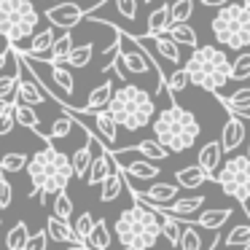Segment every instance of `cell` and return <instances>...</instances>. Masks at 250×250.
<instances>
[{"instance_id": "91938a15", "label": "cell", "mask_w": 250, "mask_h": 250, "mask_svg": "<svg viewBox=\"0 0 250 250\" xmlns=\"http://www.w3.org/2000/svg\"><path fill=\"white\" fill-rule=\"evenodd\" d=\"M97 3H105V0H97Z\"/></svg>"}, {"instance_id": "8fae6325", "label": "cell", "mask_w": 250, "mask_h": 250, "mask_svg": "<svg viewBox=\"0 0 250 250\" xmlns=\"http://www.w3.org/2000/svg\"><path fill=\"white\" fill-rule=\"evenodd\" d=\"M137 41H140V46H146L148 54H159V57H164V60L172 62L175 67L180 65V60H183L180 43H175V41L169 38L167 33H162V35H137Z\"/></svg>"}, {"instance_id": "681fc988", "label": "cell", "mask_w": 250, "mask_h": 250, "mask_svg": "<svg viewBox=\"0 0 250 250\" xmlns=\"http://www.w3.org/2000/svg\"><path fill=\"white\" fill-rule=\"evenodd\" d=\"M14 126H17V116H14V110H8V113H0V137L8 135Z\"/></svg>"}, {"instance_id": "74e56055", "label": "cell", "mask_w": 250, "mask_h": 250, "mask_svg": "<svg viewBox=\"0 0 250 250\" xmlns=\"http://www.w3.org/2000/svg\"><path fill=\"white\" fill-rule=\"evenodd\" d=\"M188 83H191V78H188V70H186V67H175V70H169V76H167L169 94H175V97H178V94L188 86Z\"/></svg>"}, {"instance_id": "277c9868", "label": "cell", "mask_w": 250, "mask_h": 250, "mask_svg": "<svg viewBox=\"0 0 250 250\" xmlns=\"http://www.w3.org/2000/svg\"><path fill=\"white\" fill-rule=\"evenodd\" d=\"M186 70L194 86L212 94H221L231 81V60L223 51V46H196L186 62Z\"/></svg>"}, {"instance_id": "60d3db41", "label": "cell", "mask_w": 250, "mask_h": 250, "mask_svg": "<svg viewBox=\"0 0 250 250\" xmlns=\"http://www.w3.org/2000/svg\"><path fill=\"white\" fill-rule=\"evenodd\" d=\"M27 162H30V156L14 151V153H6V156L0 159V169L3 172H22V169H27Z\"/></svg>"}, {"instance_id": "484cf974", "label": "cell", "mask_w": 250, "mask_h": 250, "mask_svg": "<svg viewBox=\"0 0 250 250\" xmlns=\"http://www.w3.org/2000/svg\"><path fill=\"white\" fill-rule=\"evenodd\" d=\"M14 116H17V124H22V126H27V129H33V132H38L41 137H46L43 132H41V116L33 110V105H27V103H14Z\"/></svg>"}, {"instance_id": "5bb4252c", "label": "cell", "mask_w": 250, "mask_h": 250, "mask_svg": "<svg viewBox=\"0 0 250 250\" xmlns=\"http://www.w3.org/2000/svg\"><path fill=\"white\" fill-rule=\"evenodd\" d=\"M116 169H121L119 162H116V156L110 153V148H103V151L94 153L92 167H89V172H86V183L89 186H103V180L108 178L110 172H116Z\"/></svg>"}, {"instance_id": "c3c4849f", "label": "cell", "mask_w": 250, "mask_h": 250, "mask_svg": "<svg viewBox=\"0 0 250 250\" xmlns=\"http://www.w3.org/2000/svg\"><path fill=\"white\" fill-rule=\"evenodd\" d=\"M11 199H14V188L6 178H0V210L11 207Z\"/></svg>"}, {"instance_id": "3957f363", "label": "cell", "mask_w": 250, "mask_h": 250, "mask_svg": "<svg viewBox=\"0 0 250 250\" xmlns=\"http://www.w3.org/2000/svg\"><path fill=\"white\" fill-rule=\"evenodd\" d=\"M151 126H153V137L164 148H169V153L188 151L202 135V124L196 121V116L191 110L180 108L178 103H169L164 110H159L153 116Z\"/></svg>"}, {"instance_id": "7dc6e473", "label": "cell", "mask_w": 250, "mask_h": 250, "mask_svg": "<svg viewBox=\"0 0 250 250\" xmlns=\"http://www.w3.org/2000/svg\"><path fill=\"white\" fill-rule=\"evenodd\" d=\"M49 248V231H38V234H30L27 245H24V250H46Z\"/></svg>"}, {"instance_id": "816d5d0a", "label": "cell", "mask_w": 250, "mask_h": 250, "mask_svg": "<svg viewBox=\"0 0 250 250\" xmlns=\"http://www.w3.org/2000/svg\"><path fill=\"white\" fill-rule=\"evenodd\" d=\"M229 0H202V6L205 8H221V6H226Z\"/></svg>"}, {"instance_id": "d6a6232c", "label": "cell", "mask_w": 250, "mask_h": 250, "mask_svg": "<svg viewBox=\"0 0 250 250\" xmlns=\"http://www.w3.org/2000/svg\"><path fill=\"white\" fill-rule=\"evenodd\" d=\"M27 239H30V231H27V223H24V221L14 223V226L8 229V234H6V245H8V250H24Z\"/></svg>"}, {"instance_id": "f5cc1de1", "label": "cell", "mask_w": 250, "mask_h": 250, "mask_svg": "<svg viewBox=\"0 0 250 250\" xmlns=\"http://www.w3.org/2000/svg\"><path fill=\"white\" fill-rule=\"evenodd\" d=\"M11 60V49H6V51H0V70H3V65Z\"/></svg>"}, {"instance_id": "f546056e", "label": "cell", "mask_w": 250, "mask_h": 250, "mask_svg": "<svg viewBox=\"0 0 250 250\" xmlns=\"http://www.w3.org/2000/svg\"><path fill=\"white\" fill-rule=\"evenodd\" d=\"M73 49H76V43H73V33H70V30H65V33L54 41V46H51L49 62H67V57H70Z\"/></svg>"}, {"instance_id": "cb8c5ba5", "label": "cell", "mask_w": 250, "mask_h": 250, "mask_svg": "<svg viewBox=\"0 0 250 250\" xmlns=\"http://www.w3.org/2000/svg\"><path fill=\"white\" fill-rule=\"evenodd\" d=\"M175 180H178L180 188H199V186H205L207 180H212V178L199 167V164H191V167L178 169V172H175Z\"/></svg>"}, {"instance_id": "f907efd6", "label": "cell", "mask_w": 250, "mask_h": 250, "mask_svg": "<svg viewBox=\"0 0 250 250\" xmlns=\"http://www.w3.org/2000/svg\"><path fill=\"white\" fill-rule=\"evenodd\" d=\"M14 103H17V97H0V113L14 110Z\"/></svg>"}, {"instance_id": "11a10c76", "label": "cell", "mask_w": 250, "mask_h": 250, "mask_svg": "<svg viewBox=\"0 0 250 250\" xmlns=\"http://www.w3.org/2000/svg\"><path fill=\"white\" fill-rule=\"evenodd\" d=\"M46 3H49V6H54V3H57V0H46Z\"/></svg>"}, {"instance_id": "7bdbcfd3", "label": "cell", "mask_w": 250, "mask_h": 250, "mask_svg": "<svg viewBox=\"0 0 250 250\" xmlns=\"http://www.w3.org/2000/svg\"><path fill=\"white\" fill-rule=\"evenodd\" d=\"M169 14H172V22H188V17L194 14V0H172Z\"/></svg>"}, {"instance_id": "836d02e7", "label": "cell", "mask_w": 250, "mask_h": 250, "mask_svg": "<svg viewBox=\"0 0 250 250\" xmlns=\"http://www.w3.org/2000/svg\"><path fill=\"white\" fill-rule=\"evenodd\" d=\"M180 250H210L205 248V239L196 231L194 223H183V237H180Z\"/></svg>"}, {"instance_id": "e575fe53", "label": "cell", "mask_w": 250, "mask_h": 250, "mask_svg": "<svg viewBox=\"0 0 250 250\" xmlns=\"http://www.w3.org/2000/svg\"><path fill=\"white\" fill-rule=\"evenodd\" d=\"M137 151L143 153L146 159H151V162H162V159H167L169 156V148H164L162 143L153 137V140H143V143H137Z\"/></svg>"}, {"instance_id": "ac0fdd59", "label": "cell", "mask_w": 250, "mask_h": 250, "mask_svg": "<svg viewBox=\"0 0 250 250\" xmlns=\"http://www.w3.org/2000/svg\"><path fill=\"white\" fill-rule=\"evenodd\" d=\"M202 207H205V196L196 194V196H178L169 205L159 207V212H167V215H175V218H188L194 212H202Z\"/></svg>"}, {"instance_id": "ee69618b", "label": "cell", "mask_w": 250, "mask_h": 250, "mask_svg": "<svg viewBox=\"0 0 250 250\" xmlns=\"http://www.w3.org/2000/svg\"><path fill=\"white\" fill-rule=\"evenodd\" d=\"M73 229H76L78 239H81V242H86V237L92 234V229H94V218H92V212H81V215L76 218V223H73Z\"/></svg>"}, {"instance_id": "ba28073f", "label": "cell", "mask_w": 250, "mask_h": 250, "mask_svg": "<svg viewBox=\"0 0 250 250\" xmlns=\"http://www.w3.org/2000/svg\"><path fill=\"white\" fill-rule=\"evenodd\" d=\"M215 183L221 186V191L226 196L237 199L242 205V210L250 212V156L248 153L226 159L215 175Z\"/></svg>"}, {"instance_id": "d590c367", "label": "cell", "mask_w": 250, "mask_h": 250, "mask_svg": "<svg viewBox=\"0 0 250 250\" xmlns=\"http://www.w3.org/2000/svg\"><path fill=\"white\" fill-rule=\"evenodd\" d=\"M76 124H78V121L73 119L70 113L62 110V116H60V119H54V124H51V129H49V140H62V137H67Z\"/></svg>"}, {"instance_id": "db71d44e", "label": "cell", "mask_w": 250, "mask_h": 250, "mask_svg": "<svg viewBox=\"0 0 250 250\" xmlns=\"http://www.w3.org/2000/svg\"><path fill=\"white\" fill-rule=\"evenodd\" d=\"M67 250H92L86 242H73V245H67Z\"/></svg>"}, {"instance_id": "8992f818", "label": "cell", "mask_w": 250, "mask_h": 250, "mask_svg": "<svg viewBox=\"0 0 250 250\" xmlns=\"http://www.w3.org/2000/svg\"><path fill=\"white\" fill-rule=\"evenodd\" d=\"M212 35L223 49H250V0H229L212 19Z\"/></svg>"}, {"instance_id": "603a6c76", "label": "cell", "mask_w": 250, "mask_h": 250, "mask_svg": "<svg viewBox=\"0 0 250 250\" xmlns=\"http://www.w3.org/2000/svg\"><path fill=\"white\" fill-rule=\"evenodd\" d=\"M169 24H172V14H169L167 3H162V6H156L151 14H148L146 33L148 35H162V33H167V30H169Z\"/></svg>"}, {"instance_id": "6f0895ef", "label": "cell", "mask_w": 250, "mask_h": 250, "mask_svg": "<svg viewBox=\"0 0 250 250\" xmlns=\"http://www.w3.org/2000/svg\"><path fill=\"white\" fill-rule=\"evenodd\" d=\"M248 156H250V146H248Z\"/></svg>"}, {"instance_id": "9f6ffc18", "label": "cell", "mask_w": 250, "mask_h": 250, "mask_svg": "<svg viewBox=\"0 0 250 250\" xmlns=\"http://www.w3.org/2000/svg\"><path fill=\"white\" fill-rule=\"evenodd\" d=\"M242 250H250V242H248V245H245V248H242Z\"/></svg>"}, {"instance_id": "f1b7e54d", "label": "cell", "mask_w": 250, "mask_h": 250, "mask_svg": "<svg viewBox=\"0 0 250 250\" xmlns=\"http://www.w3.org/2000/svg\"><path fill=\"white\" fill-rule=\"evenodd\" d=\"M167 35L175 41V43L196 49V33H194V27H191L188 22H172V24H169V30H167Z\"/></svg>"}, {"instance_id": "6da1fadb", "label": "cell", "mask_w": 250, "mask_h": 250, "mask_svg": "<svg viewBox=\"0 0 250 250\" xmlns=\"http://www.w3.org/2000/svg\"><path fill=\"white\" fill-rule=\"evenodd\" d=\"M27 175H30V183H33V191L30 196L41 194V199H49V196L60 194V191L67 188L70 178H76L73 172V159L67 153L57 151L51 146V140L46 143L41 151H35L27 162Z\"/></svg>"}, {"instance_id": "b9f144b4", "label": "cell", "mask_w": 250, "mask_h": 250, "mask_svg": "<svg viewBox=\"0 0 250 250\" xmlns=\"http://www.w3.org/2000/svg\"><path fill=\"white\" fill-rule=\"evenodd\" d=\"M250 78V49L239 51V57L231 62V81H245Z\"/></svg>"}, {"instance_id": "4fadbf2b", "label": "cell", "mask_w": 250, "mask_h": 250, "mask_svg": "<svg viewBox=\"0 0 250 250\" xmlns=\"http://www.w3.org/2000/svg\"><path fill=\"white\" fill-rule=\"evenodd\" d=\"M178 183H153L151 188L146 191H132V196H135L137 202H143V205L153 207V210H159V207L169 205L172 199H178Z\"/></svg>"}, {"instance_id": "bcb514c9", "label": "cell", "mask_w": 250, "mask_h": 250, "mask_svg": "<svg viewBox=\"0 0 250 250\" xmlns=\"http://www.w3.org/2000/svg\"><path fill=\"white\" fill-rule=\"evenodd\" d=\"M113 8L124 19H135L137 17V0H113Z\"/></svg>"}, {"instance_id": "94428289", "label": "cell", "mask_w": 250, "mask_h": 250, "mask_svg": "<svg viewBox=\"0 0 250 250\" xmlns=\"http://www.w3.org/2000/svg\"><path fill=\"white\" fill-rule=\"evenodd\" d=\"M146 3H153V0H146Z\"/></svg>"}, {"instance_id": "8d00e7d4", "label": "cell", "mask_w": 250, "mask_h": 250, "mask_svg": "<svg viewBox=\"0 0 250 250\" xmlns=\"http://www.w3.org/2000/svg\"><path fill=\"white\" fill-rule=\"evenodd\" d=\"M248 242H250V223H239V226H234L231 231L226 234V239H223L226 248H245Z\"/></svg>"}, {"instance_id": "5b68a950", "label": "cell", "mask_w": 250, "mask_h": 250, "mask_svg": "<svg viewBox=\"0 0 250 250\" xmlns=\"http://www.w3.org/2000/svg\"><path fill=\"white\" fill-rule=\"evenodd\" d=\"M108 110L113 113V119L119 121L124 129L137 132L143 126H148L156 116V103L146 89L135 86V83H124L121 89L113 92Z\"/></svg>"}, {"instance_id": "30bf717a", "label": "cell", "mask_w": 250, "mask_h": 250, "mask_svg": "<svg viewBox=\"0 0 250 250\" xmlns=\"http://www.w3.org/2000/svg\"><path fill=\"white\" fill-rule=\"evenodd\" d=\"M86 17H89V8L78 6V3H54V6L46 8V19L54 27H62V30H73Z\"/></svg>"}, {"instance_id": "52a82bcc", "label": "cell", "mask_w": 250, "mask_h": 250, "mask_svg": "<svg viewBox=\"0 0 250 250\" xmlns=\"http://www.w3.org/2000/svg\"><path fill=\"white\" fill-rule=\"evenodd\" d=\"M38 22L41 14L30 0H0V35L8 43L19 46L24 38H33Z\"/></svg>"}, {"instance_id": "680465c9", "label": "cell", "mask_w": 250, "mask_h": 250, "mask_svg": "<svg viewBox=\"0 0 250 250\" xmlns=\"http://www.w3.org/2000/svg\"><path fill=\"white\" fill-rule=\"evenodd\" d=\"M0 178H3V169H0Z\"/></svg>"}, {"instance_id": "4dcf8cb0", "label": "cell", "mask_w": 250, "mask_h": 250, "mask_svg": "<svg viewBox=\"0 0 250 250\" xmlns=\"http://www.w3.org/2000/svg\"><path fill=\"white\" fill-rule=\"evenodd\" d=\"M86 245L92 250H110V231H108V223L105 221H94L92 234L86 237Z\"/></svg>"}, {"instance_id": "7c38bea8", "label": "cell", "mask_w": 250, "mask_h": 250, "mask_svg": "<svg viewBox=\"0 0 250 250\" xmlns=\"http://www.w3.org/2000/svg\"><path fill=\"white\" fill-rule=\"evenodd\" d=\"M89 116H92L94 135L105 143V148H113L116 151V143H119V126L121 124L113 119V113L105 108V110H89Z\"/></svg>"}, {"instance_id": "f35d334b", "label": "cell", "mask_w": 250, "mask_h": 250, "mask_svg": "<svg viewBox=\"0 0 250 250\" xmlns=\"http://www.w3.org/2000/svg\"><path fill=\"white\" fill-rule=\"evenodd\" d=\"M51 212H54L57 218H62V221H70V215H73V199L67 196V191H60V194H54V202H51Z\"/></svg>"}, {"instance_id": "7a4b0ae2", "label": "cell", "mask_w": 250, "mask_h": 250, "mask_svg": "<svg viewBox=\"0 0 250 250\" xmlns=\"http://www.w3.org/2000/svg\"><path fill=\"white\" fill-rule=\"evenodd\" d=\"M113 231L121 242V250H156L159 237H164L162 212L135 199V205L116 218Z\"/></svg>"}, {"instance_id": "d4e9b609", "label": "cell", "mask_w": 250, "mask_h": 250, "mask_svg": "<svg viewBox=\"0 0 250 250\" xmlns=\"http://www.w3.org/2000/svg\"><path fill=\"white\" fill-rule=\"evenodd\" d=\"M113 81H103L100 86H94L92 92H89V100L86 105H83V110H105L110 105V100H113Z\"/></svg>"}, {"instance_id": "9a60e30c", "label": "cell", "mask_w": 250, "mask_h": 250, "mask_svg": "<svg viewBox=\"0 0 250 250\" xmlns=\"http://www.w3.org/2000/svg\"><path fill=\"white\" fill-rule=\"evenodd\" d=\"M229 113L231 116H229V121L221 129V146L226 153H234L245 140V121L239 119V113H234V110H229Z\"/></svg>"}, {"instance_id": "ab89813d", "label": "cell", "mask_w": 250, "mask_h": 250, "mask_svg": "<svg viewBox=\"0 0 250 250\" xmlns=\"http://www.w3.org/2000/svg\"><path fill=\"white\" fill-rule=\"evenodd\" d=\"M92 54H94V46L92 43L76 46V49L70 51V57H67L65 65H70V67H86L89 62H92Z\"/></svg>"}, {"instance_id": "7402d4cb", "label": "cell", "mask_w": 250, "mask_h": 250, "mask_svg": "<svg viewBox=\"0 0 250 250\" xmlns=\"http://www.w3.org/2000/svg\"><path fill=\"white\" fill-rule=\"evenodd\" d=\"M46 67H49V73H51V81L65 92V97H70V94L76 92V78H73V73H70V65H65V62H46Z\"/></svg>"}, {"instance_id": "44dd1931", "label": "cell", "mask_w": 250, "mask_h": 250, "mask_svg": "<svg viewBox=\"0 0 250 250\" xmlns=\"http://www.w3.org/2000/svg\"><path fill=\"white\" fill-rule=\"evenodd\" d=\"M46 231H49V239H54V242H65V245L81 242L76 229L70 226V221H62V218H57V215H51L49 221H46Z\"/></svg>"}, {"instance_id": "f6af8a7d", "label": "cell", "mask_w": 250, "mask_h": 250, "mask_svg": "<svg viewBox=\"0 0 250 250\" xmlns=\"http://www.w3.org/2000/svg\"><path fill=\"white\" fill-rule=\"evenodd\" d=\"M17 62H19V54H17ZM17 83H19V67H17V76L0 78V97H11V94L17 92Z\"/></svg>"}, {"instance_id": "d6986e66", "label": "cell", "mask_w": 250, "mask_h": 250, "mask_svg": "<svg viewBox=\"0 0 250 250\" xmlns=\"http://www.w3.org/2000/svg\"><path fill=\"white\" fill-rule=\"evenodd\" d=\"M231 218V210H221V207H215V210H202L196 218H180L183 223H194V226L205 229V231H221V226Z\"/></svg>"}, {"instance_id": "83f0119b", "label": "cell", "mask_w": 250, "mask_h": 250, "mask_svg": "<svg viewBox=\"0 0 250 250\" xmlns=\"http://www.w3.org/2000/svg\"><path fill=\"white\" fill-rule=\"evenodd\" d=\"M124 191V169H116L108 178L103 180V191H100V199L103 202H113L119 199V194Z\"/></svg>"}, {"instance_id": "ffe728a7", "label": "cell", "mask_w": 250, "mask_h": 250, "mask_svg": "<svg viewBox=\"0 0 250 250\" xmlns=\"http://www.w3.org/2000/svg\"><path fill=\"white\" fill-rule=\"evenodd\" d=\"M121 167V164H119ZM124 175L126 178H132V180H153V178H159V164L156 162H151V159H146V156H137V159H132L129 164H124Z\"/></svg>"}, {"instance_id": "2e32d148", "label": "cell", "mask_w": 250, "mask_h": 250, "mask_svg": "<svg viewBox=\"0 0 250 250\" xmlns=\"http://www.w3.org/2000/svg\"><path fill=\"white\" fill-rule=\"evenodd\" d=\"M54 41H57V33H54V24H51V27H46V30H38V33L30 38L27 49H19V51H22V54H27V57H35V60H46V62H49V54H51Z\"/></svg>"}, {"instance_id": "9c48e42d", "label": "cell", "mask_w": 250, "mask_h": 250, "mask_svg": "<svg viewBox=\"0 0 250 250\" xmlns=\"http://www.w3.org/2000/svg\"><path fill=\"white\" fill-rule=\"evenodd\" d=\"M119 43H121L119 57H121V62H124V67H126L129 76H148V73H156L159 81L167 78L156 67V62L151 60V54L146 51V46H140V41H137V38H132L129 33H121V30H119Z\"/></svg>"}, {"instance_id": "4316f807", "label": "cell", "mask_w": 250, "mask_h": 250, "mask_svg": "<svg viewBox=\"0 0 250 250\" xmlns=\"http://www.w3.org/2000/svg\"><path fill=\"white\" fill-rule=\"evenodd\" d=\"M229 110L234 113H242V116H250V86L248 89H237V92L226 94V97H218Z\"/></svg>"}, {"instance_id": "1f68e13d", "label": "cell", "mask_w": 250, "mask_h": 250, "mask_svg": "<svg viewBox=\"0 0 250 250\" xmlns=\"http://www.w3.org/2000/svg\"><path fill=\"white\" fill-rule=\"evenodd\" d=\"M162 231H164V237L169 239V245L180 248V237H183V221H180V218L162 212Z\"/></svg>"}, {"instance_id": "e0dca14e", "label": "cell", "mask_w": 250, "mask_h": 250, "mask_svg": "<svg viewBox=\"0 0 250 250\" xmlns=\"http://www.w3.org/2000/svg\"><path fill=\"white\" fill-rule=\"evenodd\" d=\"M226 156V151H223V146H221V140H210V143H205V146L199 148V167L205 169L207 175H210L212 180H215V175H218V169H221V159Z\"/></svg>"}]
</instances>
